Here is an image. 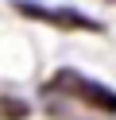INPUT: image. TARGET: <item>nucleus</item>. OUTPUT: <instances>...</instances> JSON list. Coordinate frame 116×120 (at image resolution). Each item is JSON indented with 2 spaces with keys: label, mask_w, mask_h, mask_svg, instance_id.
I'll list each match as a JSON object with an SVG mask.
<instances>
[{
  "label": "nucleus",
  "mask_w": 116,
  "mask_h": 120,
  "mask_svg": "<svg viewBox=\"0 0 116 120\" xmlns=\"http://www.w3.org/2000/svg\"><path fill=\"white\" fill-rule=\"evenodd\" d=\"M31 105L19 97H0V120H27Z\"/></svg>",
  "instance_id": "7ed1b4c3"
},
{
  "label": "nucleus",
  "mask_w": 116,
  "mask_h": 120,
  "mask_svg": "<svg viewBox=\"0 0 116 120\" xmlns=\"http://www.w3.org/2000/svg\"><path fill=\"white\" fill-rule=\"evenodd\" d=\"M19 12L31 16V19H43V23L66 27V31H101L97 19L85 16V12H77V8H39V4H31V0H19Z\"/></svg>",
  "instance_id": "f03ea898"
},
{
  "label": "nucleus",
  "mask_w": 116,
  "mask_h": 120,
  "mask_svg": "<svg viewBox=\"0 0 116 120\" xmlns=\"http://www.w3.org/2000/svg\"><path fill=\"white\" fill-rule=\"evenodd\" d=\"M50 85H54V89H66L70 97L85 101L89 109H97V112H116V89L101 85V81L85 78V74H74V70H58Z\"/></svg>",
  "instance_id": "f257e3e1"
}]
</instances>
